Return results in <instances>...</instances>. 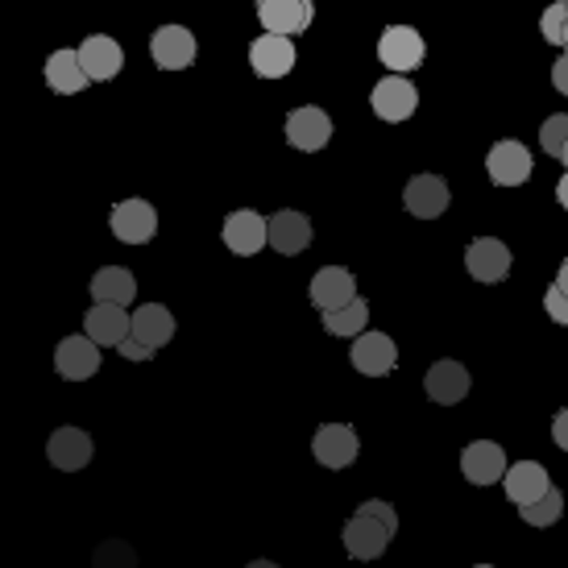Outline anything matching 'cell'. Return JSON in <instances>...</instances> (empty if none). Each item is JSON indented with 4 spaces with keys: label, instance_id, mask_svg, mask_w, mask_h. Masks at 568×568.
I'll use <instances>...</instances> for the list:
<instances>
[{
    "label": "cell",
    "instance_id": "cell-8",
    "mask_svg": "<svg viewBox=\"0 0 568 568\" xmlns=\"http://www.w3.org/2000/svg\"><path fill=\"white\" fill-rule=\"evenodd\" d=\"M266 245H274L283 257H300L312 245V221L295 207L274 212V216H266Z\"/></svg>",
    "mask_w": 568,
    "mask_h": 568
},
{
    "label": "cell",
    "instance_id": "cell-38",
    "mask_svg": "<svg viewBox=\"0 0 568 568\" xmlns=\"http://www.w3.org/2000/svg\"><path fill=\"white\" fill-rule=\"evenodd\" d=\"M560 162H565V166H568V145H565V150H560Z\"/></svg>",
    "mask_w": 568,
    "mask_h": 568
},
{
    "label": "cell",
    "instance_id": "cell-1",
    "mask_svg": "<svg viewBox=\"0 0 568 568\" xmlns=\"http://www.w3.org/2000/svg\"><path fill=\"white\" fill-rule=\"evenodd\" d=\"M398 531V515L390 503L382 498H369L353 510V519L345 523V552L353 560H378L386 552V544L395 539Z\"/></svg>",
    "mask_w": 568,
    "mask_h": 568
},
{
    "label": "cell",
    "instance_id": "cell-12",
    "mask_svg": "<svg viewBox=\"0 0 568 568\" xmlns=\"http://www.w3.org/2000/svg\"><path fill=\"white\" fill-rule=\"evenodd\" d=\"M312 0H257V21L266 26V33H283L295 38L312 26Z\"/></svg>",
    "mask_w": 568,
    "mask_h": 568
},
{
    "label": "cell",
    "instance_id": "cell-17",
    "mask_svg": "<svg viewBox=\"0 0 568 568\" xmlns=\"http://www.w3.org/2000/svg\"><path fill=\"white\" fill-rule=\"evenodd\" d=\"M92 436L83 432V427H59L54 436L47 440V457L54 469H63V474H75L83 469L88 460H92Z\"/></svg>",
    "mask_w": 568,
    "mask_h": 568
},
{
    "label": "cell",
    "instance_id": "cell-30",
    "mask_svg": "<svg viewBox=\"0 0 568 568\" xmlns=\"http://www.w3.org/2000/svg\"><path fill=\"white\" fill-rule=\"evenodd\" d=\"M539 145H544V154L560 159V150L568 145V112H556L539 125Z\"/></svg>",
    "mask_w": 568,
    "mask_h": 568
},
{
    "label": "cell",
    "instance_id": "cell-34",
    "mask_svg": "<svg viewBox=\"0 0 568 568\" xmlns=\"http://www.w3.org/2000/svg\"><path fill=\"white\" fill-rule=\"evenodd\" d=\"M552 440L560 444V448H565V453H568V407L560 410V415H556V424H552Z\"/></svg>",
    "mask_w": 568,
    "mask_h": 568
},
{
    "label": "cell",
    "instance_id": "cell-31",
    "mask_svg": "<svg viewBox=\"0 0 568 568\" xmlns=\"http://www.w3.org/2000/svg\"><path fill=\"white\" fill-rule=\"evenodd\" d=\"M544 307H548V316L556 324H568V295H560L556 286H548V295H544Z\"/></svg>",
    "mask_w": 568,
    "mask_h": 568
},
{
    "label": "cell",
    "instance_id": "cell-13",
    "mask_svg": "<svg viewBox=\"0 0 568 568\" xmlns=\"http://www.w3.org/2000/svg\"><path fill=\"white\" fill-rule=\"evenodd\" d=\"M54 369L63 374L67 382H83L100 369V345L92 336H63L59 348H54Z\"/></svg>",
    "mask_w": 568,
    "mask_h": 568
},
{
    "label": "cell",
    "instance_id": "cell-3",
    "mask_svg": "<svg viewBox=\"0 0 568 568\" xmlns=\"http://www.w3.org/2000/svg\"><path fill=\"white\" fill-rule=\"evenodd\" d=\"M378 59L395 75H407L415 67L427 59V42L419 38V30H410V26H390V30L378 38Z\"/></svg>",
    "mask_w": 568,
    "mask_h": 568
},
{
    "label": "cell",
    "instance_id": "cell-26",
    "mask_svg": "<svg viewBox=\"0 0 568 568\" xmlns=\"http://www.w3.org/2000/svg\"><path fill=\"white\" fill-rule=\"evenodd\" d=\"M133 295H138V278H133V270L100 266L92 274V300L95 303H121V307H129Z\"/></svg>",
    "mask_w": 568,
    "mask_h": 568
},
{
    "label": "cell",
    "instance_id": "cell-2",
    "mask_svg": "<svg viewBox=\"0 0 568 568\" xmlns=\"http://www.w3.org/2000/svg\"><path fill=\"white\" fill-rule=\"evenodd\" d=\"M369 104H374V112H378V121H386V125H403L410 112L419 109V92H415V83H410L407 75H386L382 83H374Z\"/></svg>",
    "mask_w": 568,
    "mask_h": 568
},
{
    "label": "cell",
    "instance_id": "cell-33",
    "mask_svg": "<svg viewBox=\"0 0 568 568\" xmlns=\"http://www.w3.org/2000/svg\"><path fill=\"white\" fill-rule=\"evenodd\" d=\"M552 83L568 95V50L560 54V59H556V67H552Z\"/></svg>",
    "mask_w": 568,
    "mask_h": 568
},
{
    "label": "cell",
    "instance_id": "cell-11",
    "mask_svg": "<svg viewBox=\"0 0 568 568\" xmlns=\"http://www.w3.org/2000/svg\"><path fill=\"white\" fill-rule=\"evenodd\" d=\"M286 142L295 145V150H324L332 142V116L316 104H303L286 116Z\"/></svg>",
    "mask_w": 568,
    "mask_h": 568
},
{
    "label": "cell",
    "instance_id": "cell-19",
    "mask_svg": "<svg viewBox=\"0 0 568 568\" xmlns=\"http://www.w3.org/2000/svg\"><path fill=\"white\" fill-rule=\"evenodd\" d=\"M83 336H92L100 348H116L129 336V312L121 303H95L83 316Z\"/></svg>",
    "mask_w": 568,
    "mask_h": 568
},
{
    "label": "cell",
    "instance_id": "cell-4",
    "mask_svg": "<svg viewBox=\"0 0 568 568\" xmlns=\"http://www.w3.org/2000/svg\"><path fill=\"white\" fill-rule=\"evenodd\" d=\"M312 453H316L324 469H348L357 460V453H362V440H357V432L348 424H324L312 436Z\"/></svg>",
    "mask_w": 568,
    "mask_h": 568
},
{
    "label": "cell",
    "instance_id": "cell-40",
    "mask_svg": "<svg viewBox=\"0 0 568 568\" xmlns=\"http://www.w3.org/2000/svg\"><path fill=\"white\" fill-rule=\"evenodd\" d=\"M565 9H568V0H565Z\"/></svg>",
    "mask_w": 568,
    "mask_h": 568
},
{
    "label": "cell",
    "instance_id": "cell-29",
    "mask_svg": "<svg viewBox=\"0 0 568 568\" xmlns=\"http://www.w3.org/2000/svg\"><path fill=\"white\" fill-rule=\"evenodd\" d=\"M539 30H544V38H548L552 47H565V42H568V9H565V0H552V4L544 9V17H539Z\"/></svg>",
    "mask_w": 568,
    "mask_h": 568
},
{
    "label": "cell",
    "instance_id": "cell-6",
    "mask_svg": "<svg viewBox=\"0 0 568 568\" xmlns=\"http://www.w3.org/2000/svg\"><path fill=\"white\" fill-rule=\"evenodd\" d=\"M195 50L200 47H195V33L187 26H162L150 38V59L162 71H183V67H191L195 63Z\"/></svg>",
    "mask_w": 568,
    "mask_h": 568
},
{
    "label": "cell",
    "instance_id": "cell-36",
    "mask_svg": "<svg viewBox=\"0 0 568 568\" xmlns=\"http://www.w3.org/2000/svg\"><path fill=\"white\" fill-rule=\"evenodd\" d=\"M556 200H560V207L568 212V174L560 179V183H556Z\"/></svg>",
    "mask_w": 568,
    "mask_h": 568
},
{
    "label": "cell",
    "instance_id": "cell-41",
    "mask_svg": "<svg viewBox=\"0 0 568 568\" xmlns=\"http://www.w3.org/2000/svg\"><path fill=\"white\" fill-rule=\"evenodd\" d=\"M565 50H568V42H565Z\"/></svg>",
    "mask_w": 568,
    "mask_h": 568
},
{
    "label": "cell",
    "instance_id": "cell-25",
    "mask_svg": "<svg viewBox=\"0 0 568 568\" xmlns=\"http://www.w3.org/2000/svg\"><path fill=\"white\" fill-rule=\"evenodd\" d=\"M88 71L80 63V50H54L47 59V88L59 95H75L88 88Z\"/></svg>",
    "mask_w": 568,
    "mask_h": 568
},
{
    "label": "cell",
    "instance_id": "cell-22",
    "mask_svg": "<svg viewBox=\"0 0 568 568\" xmlns=\"http://www.w3.org/2000/svg\"><path fill=\"white\" fill-rule=\"evenodd\" d=\"M460 474L469 477L474 486H494L506 474V453L494 440H474L460 453Z\"/></svg>",
    "mask_w": 568,
    "mask_h": 568
},
{
    "label": "cell",
    "instance_id": "cell-27",
    "mask_svg": "<svg viewBox=\"0 0 568 568\" xmlns=\"http://www.w3.org/2000/svg\"><path fill=\"white\" fill-rule=\"evenodd\" d=\"M365 324H369V303L362 295L345 303V307H336V312H324V332L328 336H362Z\"/></svg>",
    "mask_w": 568,
    "mask_h": 568
},
{
    "label": "cell",
    "instance_id": "cell-7",
    "mask_svg": "<svg viewBox=\"0 0 568 568\" xmlns=\"http://www.w3.org/2000/svg\"><path fill=\"white\" fill-rule=\"evenodd\" d=\"M295 47H291V38L283 33H262V38H253L250 47V67L262 75V80H283L295 71Z\"/></svg>",
    "mask_w": 568,
    "mask_h": 568
},
{
    "label": "cell",
    "instance_id": "cell-10",
    "mask_svg": "<svg viewBox=\"0 0 568 568\" xmlns=\"http://www.w3.org/2000/svg\"><path fill=\"white\" fill-rule=\"evenodd\" d=\"M448 200H453V191H448V183H444L440 174H415L407 187H403V204H407V212L419 216V221L444 216Z\"/></svg>",
    "mask_w": 568,
    "mask_h": 568
},
{
    "label": "cell",
    "instance_id": "cell-14",
    "mask_svg": "<svg viewBox=\"0 0 568 568\" xmlns=\"http://www.w3.org/2000/svg\"><path fill=\"white\" fill-rule=\"evenodd\" d=\"M465 266H469L477 283H503L510 274V250L498 237H477L465 250Z\"/></svg>",
    "mask_w": 568,
    "mask_h": 568
},
{
    "label": "cell",
    "instance_id": "cell-21",
    "mask_svg": "<svg viewBox=\"0 0 568 568\" xmlns=\"http://www.w3.org/2000/svg\"><path fill=\"white\" fill-rule=\"evenodd\" d=\"M129 336L142 341L145 348H154V353H159L162 345H171V336H174L171 307H162V303H142V307L129 316Z\"/></svg>",
    "mask_w": 568,
    "mask_h": 568
},
{
    "label": "cell",
    "instance_id": "cell-35",
    "mask_svg": "<svg viewBox=\"0 0 568 568\" xmlns=\"http://www.w3.org/2000/svg\"><path fill=\"white\" fill-rule=\"evenodd\" d=\"M556 291L568 295V262H560V274H556Z\"/></svg>",
    "mask_w": 568,
    "mask_h": 568
},
{
    "label": "cell",
    "instance_id": "cell-32",
    "mask_svg": "<svg viewBox=\"0 0 568 568\" xmlns=\"http://www.w3.org/2000/svg\"><path fill=\"white\" fill-rule=\"evenodd\" d=\"M116 348H121V357H129V362H150V357H154V348H145L142 341H133V336H125Z\"/></svg>",
    "mask_w": 568,
    "mask_h": 568
},
{
    "label": "cell",
    "instance_id": "cell-23",
    "mask_svg": "<svg viewBox=\"0 0 568 568\" xmlns=\"http://www.w3.org/2000/svg\"><path fill=\"white\" fill-rule=\"evenodd\" d=\"M427 398L432 403H440V407H453V403H460V398L469 395V369L460 362H436L432 369H427Z\"/></svg>",
    "mask_w": 568,
    "mask_h": 568
},
{
    "label": "cell",
    "instance_id": "cell-28",
    "mask_svg": "<svg viewBox=\"0 0 568 568\" xmlns=\"http://www.w3.org/2000/svg\"><path fill=\"white\" fill-rule=\"evenodd\" d=\"M523 510V519L531 523V527H552L560 515H565V494L556 486H548L544 494H539L536 503H527V506H519Z\"/></svg>",
    "mask_w": 568,
    "mask_h": 568
},
{
    "label": "cell",
    "instance_id": "cell-18",
    "mask_svg": "<svg viewBox=\"0 0 568 568\" xmlns=\"http://www.w3.org/2000/svg\"><path fill=\"white\" fill-rule=\"evenodd\" d=\"M357 300V278H353V270L345 266H324L316 270V278H312V303H316L320 312H336V307H345V303Z\"/></svg>",
    "mask_w": 568,
    "mask_h": 568
},
{
    "label": "cell",
    "instance_id": "cell-24",
    "mask_svg": "<svg viewBox=\"0 0 568 568\" xmlns=\"http://www.w3.org/2000/svg\"><path fill=\"white\" fill-rule=\"evenodd\" d=\"M503 481H506V498H510L515 506L536 503L539 494L552 486V481H548V469H544L539 460H519V465H506Z\"/></svg>",
    "mask_w": 568,
    "mask_h": 568
},
{
    "label": "cell",
    "instance_id": "cell-37",
    "mask_svg": "<svg viewBox=\"0 0 568 568\" xmlns=\"http://www.w3.org/2000/svg\"><path fill=\"white\" fill-rule=\"evenodd\" d=\"M250 568H278V565H270V560H253Z\"/></svg>",
    "mask_w": 568,
    "mask_h": 568
},
{
    "label": "cell",
    "instance_id": "cell-9",
    "mask_svg": "<svg viewBox=\"0 0 568 568\" xmlns=\"http://www.w3.org/2000/svg\"><path fill=\"white\" fill-rule=\"evenodd\" d=\"M112 233L125 245H145L159 233V212H154L150 200H121L112 207Z\"/></svg>",
    "mask_w": 568,
    "mask_h": 568
},
{
    "label": "cell",
    "instance_id": "cell-5",
    "mask_svg": "<svg viewBox=\"0 0 568 568\" xmlns=\"http://www.w3.org/2000/svg\"><path fill=\"white\" fill-rule=\"evenodd\" d=\"M348 362H353V369L365 374V378H382V374H390L398 365V348L386 332H362V336L353 341Z\"/></svg>",
    "mask_w": 568,
    "mask_h": 568
},
{
    "label": "cell",
    "instance_id": "cell-39",
    "mask_svg": "<svg viewBox=\"0 0 568 568\" xmlns=\"http://www.w3.org/2000/svg\"><path fill=\"white\" fill-rule=\"evenodd\" d=\"M477 568H494V565H477Z\"/></svg>",
    "mask_w": 568,
    "mask_h": 568
},
{
    "label": "cell",
    "instance_id": "cell-16",
    "mask_svg": "<svg viewBox=\"0 0 568 568\" xmlns=\"http://www.w3.org/2000/svg\"><path fill=\"white\" fill-rule=\"evenodd\" d=\"M80 63H83V71H88V80L104 83L125 67V50H121V42L109 38V33H92V38H83Z\"/></svg>",
    "mask_w": 568,
    "mask_h": 568
},
{
    "label": "cell",
    "instance_id": "cell-20",
    "mask_svg": "<svg viewBox=\"0 0 568 568\" xmlns=\"http://www.w3.org/2000/svg\"><path fill=\"white\" fill-rule=\"evenodd\" d=\"M221 237L237 257H253V253L266 245V216H257L253 207H241V212H233V216L224 221Z\"/></svg>",
    "mask_w": 568,
    "mask_h": 568
},
{
    "label": "cell",
    "instance_id": "cell-15",
    "mask_svg": "<svg viewBox=\"0 0 568 568\" xmlns=\"http://www.w3.org/2000/svg\"><path fill=\"white\" fill-rule=\"evenodd\" d=\"M486 171L498 187H519V183L531 179V154H527L523 142H498L489 150Z\"/></svg>",
    "mask_w": 568,
    "mask_h": 568
}]
</instances>
